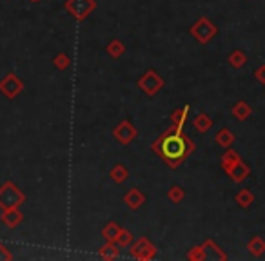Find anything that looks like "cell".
Instances as JSON below:
<instances>
[{"label": "cell", "mask_w": 265, "mask_h": 261, "mask_svg": "<svg viewBox=\"0 0 265 261\" xmlns=\"http://www.w3.org/2000/svg\"><path fill=\"white\" fill-rule=\"evenodd\" d=\"M169 196H171V200L174 198V202H178V200H182L184 192H182L180 187H173V189H171V192H169Z\"/></svg>", "instance_id": "obj_12"}, {"label": "cell", "mask_w": 265, "mask_h": 261, "mask_svg": "<svg viewBox=\"0 0 265 261\" xmlns=\"http://www.w3.org/2000/svg\"><path fill=\"white\" fill-rule=\"evenodd\" d=\"M238 160H241V158L236 155V153H234V150H227V153H225V156L222 158V167L227 170L231 165H233V163H236Z\"/></svg>", "instance_id": "obj_10"}, {"label": "cell", "mask_w": 265, "mask_h": 261, "mask_svg": "<svg viewBox=\"0 0 265 261\" xmlns=\"http://www.w3.org/2000/svg\"><path fill=\"white\" fill-rule=\"evenodd\" d=\"M251 113H253V109H251V105L247 102H238V103H234V107H233V115H234V118H238V120H247L251 116Z\"/></svg>", "instance_id": "obj_5"}, {"label": "cell", "mask_w": 265, "mask_h": 261, "mask_svg": "<svg viewBox=\"0 0 265 261\" xmlns=\"http://www.w3.org/2000/svg\"><path fill=\"white\" fill-rule=\"evenodd\" d=\"M187 142L180 135L167 136L162 143V153L167 160H182L187 155Z\"/></svg>", "instance_id": "obj_1"}, {"label": "cell", "mask_w": 265, "mask_h": 261, "mask_svg": "<svg viewBox=\"0 0 265 261\" xmlns=\"http://www.w3.org/2000/svg\"><path fill=\"white\" fill-rule=\"evenodd\" d=\"M216 33H218L216 26L211 24L207 18H200V20H198V24L193 28V35L196 36V38L200 40L202 44H207L214 35H216Z\"/></svg>", "instance_id": "obj_2"}, {"label": "cell", "mask_w": 265, "mask_h": 261, "mask_svg": "<svg viewBox=\"0 0 265 261\" xmlns=\"http://www.w3.org/2000/svg\"><path fill=\"white\" fill-rule=\"evenodd\" d=\"M194 127H196L200 133H205V130H209L211 127H213V120H211L209 116L200 115L196 120H194Z\"/></svg>", "instance_id": "obj_9"}, {"label": "cell", "mask_w": 265, "mask_h": 261, "mask_svg": "<svg viewBox=\"0 0 265 261\" xmlns=\"http://www.w3.org/2000/svg\"><path fill=\"white\" fill-rule=\"evenodd\" d=\"M247 249H249V252L253 254V256L260 257L261 254L265 252V240L263 237H260V236H254L253 240L247 243Z\"/></svg>", "instance_id": "obj_4"}, {"label": "cell", "mask_w": 265, "mask_h": 261, "mask_svg": "<svg viewBox=\"0 0 265 261\" xmlns=\"http://www.w3.org/2000/svg\"><path fill=\"white\" fill-rule=\"evenodd\" d=\"M229 63L233 66L234 69H240L244 68L245 63H247V55H245L241 49H236V51H233L229 55Z\"/></svg>", "instance_id": "obj_7"}, {"label": "cell", "mask_w": 265, "mask_h": 261, "mask_svg": "<svg viewBox=\"0 0 265 261\" xmlns=\"http://www.w3.org/2000/svg\"><path fill=\"white\" fill-rule=\"evenodd\" d=\"M254 75H256V80H258V82H260L261 85H265V63H263V66H260V68L256 69V73H254Z\"/></svg>", "instance_id": "obj_11"}, {"label": "cell", "mask_w": 265, "mask_h": 261, "mask_svg": "<svg viewBox=\"0 0 265 261\" xmlns=\"http://www.w3.org/2000/svg\"><path fill=\"white\" fill-rule=\"evenodd\" d=\"M227 174H229L231 178H233V182L236 183H241L247 176H249V167L245 165L241 160H238L236 163H233V165L227 169Z\"/></svg>", "instance_id": "obj_3"}, {"label": "cell", "mask_w": 265, "mask_h": 261, "mask_svg": "<svg viewBox=\"0 0 265 261\" xmlns=\"http://www.w3.org/2000/svg\"><path fill=\"white\" fill-rule=\"evenodd\" d=\"M254 202V194L251 192V189H241L240 192L236 194V203L244 209H247L249 205H253Z\"/></svg>", "instance_id": "obj_6"}, {"label": "cell", "mask_w": 265, "mask_h": 261, "mask_svg": "<svg viewBox=\"0 0 265 261\" xmlns=\"http://www.w3.org/2000/svg\"><path fill=\"white\" fill-rule=\"evenodd\" d=\"M234 142V135L229 129H222L216 135V143L222 147H231V143Z\"/></svg>", "instance_id": "obj_8"}]
</instances>
